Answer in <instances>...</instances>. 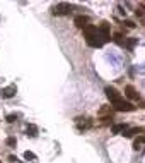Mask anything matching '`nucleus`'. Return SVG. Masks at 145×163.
I'll return each mask as SVG.
<instances>
[{"instance_id":"obj_1","label":"nucleus","mask_w":145,"mask_h":163,"mask_svg":"<svg viewBox=\"0 0 145 163\" xmlns=\"http://www.w3.org/2000/svg\"><path fill=\"white\" fill-rule=\"evenodd\" d=\"M114 110H116V112H133L135 106L131 105L130 101H125L123 98H121L119 101H116V103H114Z\"/></svg>"},{"instance_id":"obj_2","label":"nucleus","mask_w":145,"mask_h":163,"mask_svg":"<svg viewBox=\"0 0 145 163\" xmlns=\"http://www.w3.org/2000/svg\"><path fill=\"white\" fill-rule=\"evenodd\" d=\"M104 93H106V96H108V100L111 101V103H116V101L121 100V95L118 93V90H114V88H111V86H108L106 90H104Z\"/></svg>"},{"instance_id":"obj_3","label":"nucleus","mask_w":145,"mask_h":163,"mask_svg":"<svg viewBox=\"0 0 145 163\" xmlns=\"http://www.w3.org/2000/svg\"><path fill=\"white\" fill-rule=\"evenodd\" d=\"M97 33H99V38L103 40V43L111 40V34H109V24H108V22H103V24L99 26Z\"/></svg>"},{"instance_id":"obj_4","label":"nucleus","mask_w":145,"mask_h":163,"mask_svg":"<svg viewBox=\"0 0 145 163\" xmlns=\"http://www.w3.org/2000/svg\"><path fill=\"white\" fill-rule=\"evenodd\" d=\"M53 14L55 16H67V14H70V5L68 4H58V5L53 7Z\"/></svg>"},{"instance_id":"obj_5","label":"nucleus","mask_w":145,"mask_h":163,"mask_svg":"<svg viewBox=\"0 0 145 163\" xmlns=\"http://www.w3.org/2000/svg\"><path fill=\"white\" fill-rule=\"evenodd\" d=\"M85 41H87L89 47H92V48H101L103 47V40L99 38V33L97 34H92V36H87L85 38Z\"/></svg>"},{"instance_id":"obj_6","label":"nucleus","mask_w":145,"mask_h":163,"mask_svg":"<svg viewBox=\"0 0 145 163\" xmlns=\"http://www.w3.org/2000/svg\"><path fill=\"white\" fill-rule=\"evenodd\" d=\"M73 22H75V26H77V28H80V29H85V28L89 26V22H91V21H89L87 16H77Z\"/></svg>"},{"instance_id":"obj_7","label":"nucleus","mask_w":145,"mask_h":163,"mask_svg":"<svg viewBox=\"0 0 145 163\" xmlns=\"http://www.w3.org/2000/svg\"><path fill=\"white\" fill-rule=\"evenodd\" d=\"M91 127H92V122L89 120V119H82V117L77 119V129L79 131H85V129H91Z\"/></svg>"},{"instance_id":"obj_8","label":"nucleus","mask_w":145,"mask_h":163,"mask_svg":"<svg viewBox=\"0 0 145 163\" xmlns=\"http://www.w3.org/2000/svg\"><path fill=\"white\" fill-rule=\"evenodd\" d=\"M16 86H7L4 90H0V96H4V98H12V96H16Z\"/></svg>"},{"instance_id":"obj_9","label":"nucleus","mask_w":145,"mask_h":163,"mask_svg":"<svg viewBox=\"0 0 145 163\" xmlns=\"http://www.w3.org/2000/svg\"><path fill=\"white\" fill-rule=\"evenodd\" d=\"M125 96L130 98V100H137V98H138V93H137V90H135L133 86H126V88H125Z\"/></svg>"},{"instance_id":"obj_10","label":"nucleus","mask_w":145,"mask_h":163,"mask_svg":"<svg viewBox=\"0 0 145 163\" xmlns=\"http://www.w3.org/2000/svg\"><path fill=\"white\" fill-rule=\"evenodd\" d=\"M126 131V124H114L111 127V134H123Z\"/></svg>"},{"instance_id":"obj_11","label":"nucleus","mask_w":145,"mask_h":163,"mask_svg":"<svg viewBox=\"0 0 145 163\" xmlns=\"http://www.w3.org/2000/svg\"><path fill=\"white\" fill-rule=\"evenodd\" d=\"M142 144H145V136H140V137H137V139H135V142H133V149H135V151H138Z\"/></svg>"},{"instance_id":"obj_12","label":"nucleus","mask_w":145,"mask_h":163,"mask_svg":"<svg viewBox=\"0 0 145 163\" xmlns=\"http://www.w3.org/2000/svg\"><path fill=\"white\" fill-rule=\"evenodd\" d=\"M26 132H27V136H31V137H36L38 136V127L36 126H27V129H26Z\"/></svg>"},{"instance_id":"obj_13","label":"nucleus","mask_w":145,"mask_h":163,"mask_svg":"<svg viewBox=\"0 0 145 163\" xmlns=\"http://www.w3.org/2000/svg\"><path fill=\"white\" fill-rule=\"evenodd\" d=\"M137 132H140L138 127H135V129H126V131L123 132V136H125V137H131L133 134H137Z\"/></svg>"},{"instance_id":"obj_14","label":"nucleus","mask_w":145,"mask_h":163,"mask_svg":"<svg viewBox=\"0 0 145 163\" xmlns=\"http://www.w3.org/2000/svg\"><path fill=\"white\" fill-rule=\"evenodd\" d=\"M17 119H19V115H17V113H9V115L5 117V120L9 122V124H14Z\"/></svg>"},{"instance_id":"obj_15","label":"nucleus","mask_w":145,"mask_h":163,"mask_svg":"<svg viewBox=\"0 0 145 163\" xmlns=\"http://www.w3.org/2000/svg\"><path fill=\"white\" fill-rule=\"evenodd\" d=\"M7 146H11V148H16L17 146V141H16V137H7Z\"/></svg>"},{"instance_id":"obj_16","label":"nucleus","mask_w":145,"mask_h":163,"mask_svg":"<svg viewBox=\"0 0 145 163\" xmlns=\"http://www.w3.org/2000/svg\"><path fill=\"white\" fill-rule=\"evenodd\" d=\"M24 158H26V160H32V161H36V155H34V153H31V151H26V153H24Z\"/></svg>"},{"instance_id":"obj_17","label":"nucleus","mask_w":145,"mask_h":163,"mask_svg":"<svg viewBox=\"0 0 145 163\" xmlns=\"http://www.w3.org/2000/svg\"><path fill=\"white\" fill-rule=\"evenodd\" d=\"M114 41H116V43H123V34H121V33H116V34H114Z\"/></svg>"},{"instance_id":"obj_18","label":"nucleus","mask_w":145,"mask_h":163,"mask_svg":"<svg viewBox=\"0 0 145 163\" xmlns=\"http://www.w3.org/2000/svg\"><path fill=\"white\" fill-rule=\"evenodd\" d=\"M135 43H137V40H128V43H126V45H128V48H133Z\"/></svg>"},{"instance_id":"obj_19","label":"nucleus","mask_w":145,"mask_h":163,"mask_svg":"<svg viewBox=\"0 0 145 163\" xmlns=\"http://www.w3.org/2000/svg\"><path fill=\"white\" fill-rule=\"evenodd\" d=\"M125 24H126V28H130V29H133V28H135V24L131 21H125Z\"/></svg>"},{"instance_id":"obj_20","label":"nucleus","mask_w":145,"mask_h":163,"mask_svg":"<svg viewBox=\"0 0 145 163\" xmlns=\"http://www.w3.org/2000/svg\"><path fill=\"white\" fill-rule=\"evenodd\" d=\"M9 160H11L12 163H16V161H19V160H17V156H9Z\"/></svg>"}]
</instances>
